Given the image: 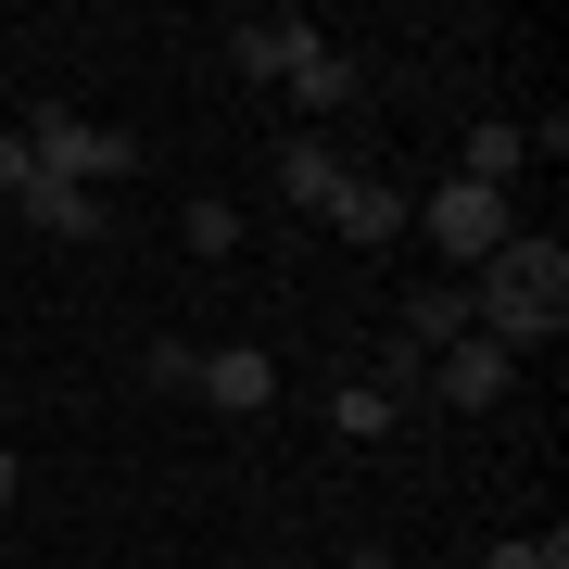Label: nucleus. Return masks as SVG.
I'll return each mask as SVG.
<instances>
[{
    "instance_id": "nucleus-5",
    "label": "nucleus",
    "mask_w": 569,
    "mask_h": 569,
    "mask_svg": "<svg viewBox=\"0 0 569 569\" xmlns=\"http://www.w3.org/2000/svg\"><path fill=\"white\" fill-rule=\"evenodd\" d=\"M305 51H317V26H305V13H241V26H228V63H241L253 89H279Z\"/></svg>"
},
{
    "instance_id": "nucleus-6",
    "label": "nucleus",
    "mask_w": 569,
    "mask_h": 569,
    "mask_svg": "<svg viewBox=\"0 0 569 569\" xmlns=\"http://www.w3.org/2000/svg\"><path fill=\"white\" fill-rule=\"evenodd\" d=\"M190 392H216L228 418H266V406H279V355H266V342H216Z\"/></svg>"
},
{
    "instance_id": "nucleus-11",
    "label": "nucleus",
    "mask_w": 569,
    "mask_h": 569,
    "mask_svg": "<svg viewBox=\"0 0 569 569\" xmlns=\"http://www.w3.org/2000/svg\"><path fill=\"white\" fill-rule=\"evenodd\" d=\"M279 190H291L305 216H329V190H342V152H329V140H279Z\"/></svg>"
},
{
    "instance_id": "nucleus-8",
    "label": "nucleus",
    "mask_w": 569,
    "mask_h": 569,
    "mask_svg": "<svg viewBox=\"0 0 569 569\" xmlns=\"http://www.w3.org/2000/svg\"><path fill=\"white\" fill-rule=\"evenodd\" d=\"M519 164H531V127H507V114H481V127L456 140V178H468V190H507Z\"/></svg>"
},
{
    "instance_id": "nucleus-9",
    "label": "nucleus",
    "mask_w": 569,
    "mask_h": 569,
    "mask_svg": "<svg viewBox=\"0 0 569 569\" xmlns=\"http://www.w3.org/2000/svg\"><path fill=\"white\" fill-rule=\"evenodd\" d=\"M26 228H51V241H102V190H77V178H26Z\"/></svg>"
},
{
    "instance_id": "nucleus-7",
    "label": "nucleus",
    "mask_w": 569,
    "mask_h": 569,
    "mask_svg": "<svg viewBox=\"0 0 569 569\" xmlns=\"http://www.w3.org/2000/svg\"><path fill=\"white\" fill-rule=\"evenodd\" d=\"M329 228H342V241H406V190L392 178H342L329 190Z\"/></svg>"
},
{
    "instance_id": "nucleus-13",
    "label": "nucleus",
    "mask_w": 569,
    "mask_h": 569,
    "mask_svg": "<svg viewBox=\"0 0 569 569\" xmlns=\"http://www.w3.org/2000/svg\"><path fill=\"white\" fill-rule=\"evenodd\" d=\"M178 241H190V253H203V266H228V253H241V216H228V203H216V190H203V203H190V216H178Z\"/></svg>"
},
{
    "instance_id": "nucleus-16",
    "label": "nucleus",
    "mask_w": 569,
    "mask_h": 569,
    "mask_svg": "<svg viewBox=\"0 0 569 569\" xmlns=\"http://www.w3.org/2000/svg\"><path fill=\"white\" fill-rule=\"evenodd\" d=\"M481 569H569V531H519V545H493Z\"/></svg>"
},
{
    "instance_id": "nucleus-4",
    "label": "nucleus",
    "mask_w": 569,
    "mask_h": 569,
    "mask_svg": "<svg viewBox=\"0 0 569 569\" xmlns=\"http://www.w3.org/2000/svg\"><path fill=\"white\" fill-rule=\"evenodd\" d=\"M507 380H519V355H493L481 329H468V342H443V355H430V392H443L456 418H481V406H507Z\"/></svg>"
},
{
    "instance_id": "nucleus-14",
    "label": "nucleus",
    "mask_w": 569,
    "mask_h": 569,
    "mask_svg": "<svg viewBox=\"0 0 569 569\" xmlns=\"http://www.w3.org/2000/svg\"><path fill=\"white\" fill-rule=\"evenodd\" d=\"M329 430H342V443H380V430H392V406H380L367 380H342V392H329Z\"/></svg>"
},
{
    "instance_id": "nucleus-12",
    "label": "nucleus",
    "mask_w": 569,
    "mask_h": 569,
    "mask_svg": "<svg viewBox=\"0 0 569 569\" xmlns=\"http://www.w3.org/2000/svg\"><path fill=\"white\" fill-rule=\"evenodd\" d=\"M406 342H418V355L468 342V279H430V291H418V305H406Z\"/></svg>"
},
{
    "instance_id": "nucleus-20",
    "label": "nucleus",
    "mask_w": 569,
    "mask_h": 569,
    "mask_svg": "<svg viewBox=\"0 0 569 569\" xmlns=\"http://www.w3.org/2000/svg\"><path fill=\"white\" fill-rule=\"evenodd\" d=\"M0 430H13V392H0Z\"/></svg>"
},
{
    "instance_id": "nucleus-3",
    "label": "nucleus",
    "mask_w": 569,
    "mask_h": 569,
    "mask_svg": "<svg viewBox=\"0 0 569 569\" xmlns=\"http://www.w3.org/2000/svg\"><path fill=\"white\" fill-rule=\"evenodd\" d=\"M127 152H140V140H114V127H89V114H39V127H26V164H39V178H77V190L127 178Z\"/></svg>"
},
{
    "instance_id": "nucleus-2",
    "label": "nucleus",
    "mask_w": 569,
    "mask_h": 569,
    "mask_svg": "<svg viewBox=\"0 0 569 569\" xmlns=\"http://www.w3.org/2000/svg\"><path fill=\"white\" fill-rule=\"evenodd\" d=\"M406 228H418V241H443V279H481V266L493 253H507V190H468V178H430L418 190V203H406Z\"/></svg>"
},
{
    "instance_id": "nucleus-15",
    "label": "nucleus",
    "mask_w": 569,
    "mask_h": 569,
    "mask_svg": "<svg viewBox=\"0 0 569 569\" xmlns=\"http://www.w3.org/2000/svg\"><path fill=\"white\" fill-rule=\"evenodd\" d=\"M140 380L152 392H190V380H203V342H140Z\"/></svg>"
},
{
    "instance_id": "nucleus-18",
    "label": "nucleus",
    "mask_w": 569,
    "mask_h": 569,
    "mask_svg": "<svg viewBox=\"0 0 569 569\" xmlns=\"http://www.w3.org/2000/svg\"><path fill=\"white\" fill-rule=\"evenodd\" d=\"M342 569H406V557H392V545H342Z\"/></svg>"
},
{
    "instance_id": "nucleus-17",
    "label": "nucleus",
    "mask_w": 569,
    "mask_h": 569,
    "mask_svg": "<svg viewBox=\"0 0 569 569\" xmlns=\"http://www.w3.org/2000/svg\"><path fill=\"white\" fill-rule=\"evenodd\" d=\"M26 178H39V164H26V140H0V203H26Z\"/></svg>"
},
{
    "instance_id": "nucleus-10",
    "label": "nucleus",
    "mask_w": 569,
    "mask_h": 569,
    "mask_svg": "<svg viewBox=\"0 0 569 569\" xmlns=\"http://www.w3.org/2000/svg\"><path fill=\"white\" fill-rule=\"evenodd\" d=\"M279 89H291V102H305V114H342V102H355V89H367V77H355V51H329V39H317V51H305V63H291V77H279Z\"/></svg>"
},
{
    "instance_id": "nucleus-1",
    "label": "nucleus",
    "mask_w": 569,
    "mask_h": 569,
    "mask_svg": "<svg viewBox=\"0 0 569 569\" xmlns=\"http://www.w3.org/2000/svg\"><path fill=\"white\" fill-rule=\"evenodd\" d=\"M468 329H481L493 355H531L569 329V241H545V228H507V253L468 279Z\"/></svg>"
},
{
    "instance_id": "nucleus-19",
    "label": "nucleus",
    "mask_w": 569,
    "mask_h": 569,
    "mask_svg": "<svg viewBox=\"0 0 569 569\" xmlns=\"http://www.w3.org/2000/svg\"><path fill=\"white\" fill-rule=\"evenodd\" d=\"M0 507H13V443H0Z\"/></svg>"
}]
</instances>
